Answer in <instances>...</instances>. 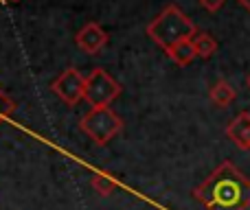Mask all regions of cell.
Listing matches in <instances>:
<instances>
[{
    "label": "cell",
    "mask_w": 250,
    "mask_h": 210,
    "mask_svg": "<svg viewBox=\"0 0 250 210\" xmlns=\"http://www.w3.org/2000/svg\"><path fill=\"white\" fill-rule=\"evenodd\" d=\"M193 197L207 210H248L250 180L230 160H224L207 180L195 186Z\"/></svg>",
    "instance_id": "obj_1"
},
{
    "label": "cell",
    "mask_w": 250,
    "mask_h": 210,
    "mask_svg": "<svg viewBox=\"0 0 250 210\" xmlns=\"http://www.w3.org/2000/svg\"><path fill=\"white\" fill-rule=\"evenodd\" d=\"M195 33L198 29H195L193 20L178 4H167L147 24V35L151 38V42L158 44L165 51H169L173 44L182 42V39H193Z\"/></svg>",
    "instance_id": "obj_2"
},
{
    "label": "cell",
    "mask_w": 250,
    "mask_h": 210,
    "mask_svg": "<svg viewBox=\"0 0 250 210\" xmlns=\"http://www.w3.org/2000/svg\"><path fill=\"white\" fill-rule=\"evenodd\" d=\"M82 132L90 138L95 145L104 147L112 140L117 134H121L123 120L112 107H92L82 120H79Z\"/></svg>",
    "instance_id": "obj_3"
},
{
    "label": "cell",
    "mask_w": 250,
    "mask_h": 210,
    "mask_svg": "<svg viewBox=\"0 0 250 210\" xmlns=\"http://www.w3.org/2000/svg\"><path fill=\"white\" fill-rule=\"evenodd\" d=\"M121 95V83L114 81L104 68H92L86 77V101L92 107H110L117 96Z\"/></svg>",
    "instance_id": "obj_4"
},
{
    "label": "cell",
    "mask_w": 250,
    "mask_h": 210,
    "mask_svg": "<svg viewBox=\"0 0 250 210\" xmlns=\"http://www.w3.org/2000/svg\"><path fill=\"white\" fill-rule=\"evenodd\" d=\"M51 90L64 101L66 105H77L86 99V77L77 68H66L55 81L51 83Z\"/></svg>",
    "instance_id": "obj_5"
},
{
    "label": "cell",
    "mask_w": 250,
    "mask_h": 210,
    "mask_svg": "<svg viewBox=\"0 0 250 210\" xmlns=\"http://www.w3.org/2000/svg\"><path fill=\"white\" fill-rule=\"evenodd\" d=\"M75 42H77V46L82 48L83 53L97 55V53H101V48L108 44V33H105V29L101 24L88 22V24L82 26V31H79L77 38H75Z\"/></svg>",
    "instance_id": "obj_6"
},
{
    "label": "cell",
    "mask_w": 250,
    "mask_h": 210,
    "mask_svg": "<svg viewBox=\"0 0 250 210\" xmlns=\"http://www.w3.org/2000/svg\"><path fill=\"white\" fill-rule=\"evenodd\" d=\"M226 136L242 151H250V112H239L226 125Z\"/></svg>",
    "instance_id": "obj_7"
},
{
    "label": "cell",
    "mask_w": 250,
    "mask_h": 210,
    "mask_svg": "<svg viewBox=\"0 0 250 210\" xmlns=\"http://www.w3.org/2000/svg\"><path fill=\"white\" fill-rule=\"evenodd\" d=\"M208 99H211L217 107H229L235 99H237V92H235V88L230 86L226 79H217V81L211 86V90H208Z\"/></svg>",
    "instance_id": "obj_8"
},
{
    "label": "cell",
    "mask_w": 250,
    "mask_h": 210,
    "mask_svg": "<svg viewBox=\"0 0 250 210\" xmlns=\"http://www.w3.org/2000/svg\"><path fill=\"white\" fill-rule=\"evenodd\" d=\"M167 53V57L173 61V64L178 66H189L191 61L198 57V53H195V46H193V39H182V42L173 44Z\"/></svg>",
    "instance_id": "obj_9"
},
{
    "label": "cell",
    "mask_w": 250,
    "mask_h": 210,
    "mask_svg": "<svg viewBox=\"0 0 250 210\" xmlns=\"http://www.w3.org/2000/svg\"><path fill=\"white\" fill-rule=\"evenodd\" d=\"M193 46H195V53H198V57H202V59H208V57H213L217 53L215 38H213L211 33H207V31H198V33H195Z\"/></svg>",
    "instance_id": "obj_10"
},
{
    "label": "cell",
    "mask_w": 250,
    "mask_h": 210,
    "mask_svg": "<svg viewBox=\"0 0 250 210\" xmlns=\"http://www.w3.org/2000/svg\"><path fill=\"white\" fill-rule=\"evenodd\" d=\"M90 186L95 189L97 195H101V197H110V195L117 191L119 182L114 180L110 173H95L92 180H90Z\"/></svg>",
    "instance_id": "obj_11"
},
{
    "label": "cell",
    "mask_w": 250,
    "mask_h": 210,
    "mask_svg": "<svg viewBox=\"0 0 250 210\" xmlns=\"http://www.w3.org/2000/svg\"><path fill=\"white\" fill-rule=\"evenodd\" d=\"M16 110H18V103L11 99V96L4 95L2 88H0V123H4Z\"/></svg>",
    "instance_id": "obj_12"
},
{
    "label": "cell",
    "mask_w": 250,
    "mask_h": 210,
    "mask_svg": "<svg viewBox=\"0 0 250 210\" xmlns=\"http://www.w3.org/2000/svg\"><path fill=\"white\" fill-rule=\"evenodd\" d=\"M224 2H226V0H200L202 9H207V11H211V13L220 11V9L224 7Z\"/></svg>",
    "instance_id": "obj_13"
},
{
    "label": "cell",
    "mask_w": 250,
    "mask_h": 210,
    "mask_svg": "<svg viewBox=\"0 0 250 210\" xmlns=\"http://www.w3.org/2000/svg\"><path fill=\"white\" fill-rule=\"evenodd\" d=\"M237 2H239V4H242V7H244V9H246V11H248V13H250V0H237Z\"/></svg>",
    "instance_id": "obj_14"
},
{
    "label": "cell",
    "mask_w": 250,
    "mask_h": 210,
    "mask_svg": "<svg viewBox=\"0 0 250 210\" xmlns=\"http://www.w3.org/2000/svg\"><path fill=\"white\" fill-rule=\"evenodd\" d=\"M246 83H248V88H250V75H248V77H246Z\"/></svg>",
    "instance_id": "obj_15"
}]
</instances>
